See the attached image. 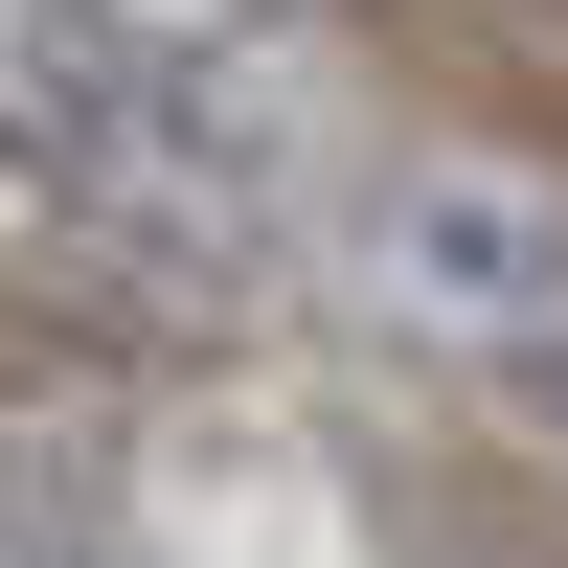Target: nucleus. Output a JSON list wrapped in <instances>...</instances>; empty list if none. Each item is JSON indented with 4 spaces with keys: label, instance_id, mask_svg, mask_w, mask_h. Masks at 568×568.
<instances>
[{
    "label": "nucleus",
    "instance_id": "obj_1",
    "mask_svg": "<svg viewBox=\"0 0 568 568\" xmlns=\"http://www.w3.org/2000/svg\"><path fill=\"white\" fill-rule=\"evenodd\" d=\"M318 273H342L364 342L409 364H524L568 318V136L546 114H387L342 136V205H318Z\"/></svg>",
    "mask_w": 568,
    "mask_h": 568
},
{
    "label": "nucleus",
    "instance_id": "obj_2",
    "mask_svg": "<svg viewBox=\"0 0 568 568\" xmlns=\"http://www.w3.org/2000/svg\"><path fill=\"white\" fill-rule=\"evenodd\" d=\"M251 318H273V273L136 227L114 182H69L23 114H0V342H69V364H114V387H205Z\"/></svg>",
    "mask_w": 568,
    "mask_h": 568
},
{
    "label": "nucleus",
    "instance_id": "obj_3",
    "mask_svg": "<svg viewBox=\"0 0 568 568\" xmlns=\"http://www.w3.org/2000/svg\"><path fill=\"white\" fill-rule=\"evenodd\" d=\"M478 409H500V433H524V455H546V478H568V318H546V342H524V364H478Z\"/></svg>",
    "mask_w": 568,
    "mask_h": 568
}]
</instances>
